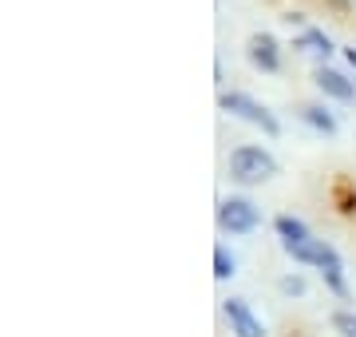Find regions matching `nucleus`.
Masks as SVG:
<instances>
[{"label":"nucleus","instance_id":"1a4fd4ad","mask_svg":"<svg viewBox=\"0 0 356 337\" xmlns=\"http://www.w3.org/2000/svg\"><path fill=\"white\" fill-rule=\"evenodd\" d=\"M273 226H277V234H281V246H285V250L301 246V242H309V238H313L305 222H301V219H293V214H277V219H273Z\"/></svg>","mask_w":356,"mask_h":337},{"label":"nucleus","instance_id":"39448f33","mask_svg":"<svg viewBox=\"0 0 356 337\" xmlns=\"http://www.w3.org/2000/svg\"><path fill=\"white\" fill-rule=\"evenodd\" d=\"M317 270H321L325 285H329L337 298H348V282H344V262H341V254H337V246H332V242H321Z\"/></svg>","mask_w":356,"mask_h":337},{"label":"nucleus","instance_id":"9d476101","mask_svg":"<svg viewBox=\"0 0 356 337\" xmlns=\"http://www.w3.org/2000/svg\"><path fill=\"white\" fill-rule=\"evenodd\" d=\"M301 119H305L309 127L325 131V135H337V116H332V111H325V107H317V104L301 107Z\"/></svg>","mask_w":356,"mask_h":337},{"label":"nucleus","instance_id":"20e7f679","mask_svg":"<svg viewBox=\"0 0 356 337\" xmlns=\"http://www.w3.org/2000/svg\"><path fill=\"white\" fill-rule=\"evenodd\" d=\"M226 318H229L234 337H266V322L250 310V301L245 298H229L226 301Z\"/></svg>","mask_w":356,"mask_h":337},{"label":"nucleus","instance_id":"ddd939ff","mask_svg":"<svg viewBox=\"0 0 356 337\" xmlns=\"http://www.w3.org/2000/svg\"><path fill=\"white\" fill-rule=\"evenodd\" d=\"M281 294H289V298H301V294H305L309 285H305V278H301V274H285V278H281Z\"/></svg>","mask_w":356,"mask_h":337},{"label":"nucleus","instance_id":"7ed1b4c3","mask_svg":"<svg viewBox=\"0 0 356 337\" xmlns=\"http://www.w3.org/2000/svg\"><path fill=\"white\" fill-rule=\"evenodd\" d=\"M218 226H222V230H229V234H250V230H257V226H261V210H257L250 198L229 195V198H222V203H218Z\"/></svg>","mask_w":356,"mask_h":337},{"label":"nucleus","instance_id":"f8f14e48","mask_svg":"<svg viewBox=\"0 0 356 337\" xmlns=\"http://www.w3.org/2000/svg\"><path fill=\"white\" fill-rule=\"evenodd\" d=\"M332 329L341 337H356V313L353 310H337L332 313Z\"/></svg>","mask_w":356,"mask_h":337},{"label":"nucleus","instance_id":"f257e3e1","mask_svg":"<svg viewBox=\"0 0 356 337\" xmlns=\"http://www.w3.org/2000/svg\"><path fill=\"white\" fill-rule=\"evenodd\" d=\"M229 175L242 182V187H254V182H266V179L277 175V159L269 155L266 147L245 143V147H238V151L229 155Z\"/></svg>","mask_w":356,"mask_h":337},{"label":"nucleus","instance_id":"0eeeda50","mask_svg":"<svg viewBox=\"0 0 356 337\" xmlns=\"http://www.w3.org/2000/svg\"><path fill=\"white\" fill-rule=\"evenodd\" d=\"M313 79H317V88L325 91L329 100H341V104H356V84H353L348 76H344V72H337V68H325V64H321Z\"/></svg>","mask_w":356,"mask_h":337},{"label":"nucleus","instance_id":"6e6552de","mask_svg":"<svg viewBox=\"0 0 356 337\" xmlns=\"http://www.w3.org/2000/svg\"><path fill=\"white\" fill-rule=\"evenodd\" d=\"M297 48L301 52H309V56H317V60H329L332 56V40H329V32H321V28H301L297 32Z\"/></svg>","mask_w":356,"mask_h":337},{"label":"nucleus","instance_id":"423d86ee","mask_svg":"<svg viewBox=\"0 0 356 337\" xmlns=\"http://www.w3.org/2000/svg\"><path fill=\"white\" fill-rule=\"evenodd\" d=\"M245 56H250V64L261 68V72H277L281 68V48L269 32H254L250 44H245Z\"/></svg>","mask_w":356,"mask_h":337},{"label":"nucleus","instance_id":"9b49d317","mask_svg":"<svg viewBox=\"0 0 356 337\" xmlns=\"http://www.w3.org/2000/svg\"><path fill=\"white\" fill-rule=\"evenodd\" d=\"M214 278H218V282L234 278V254H229L226 246H218V250H214Z\"/></svg>","mask_w":356,"mask_h":337},{"label":"nucleus","instance_id":"f03ea898","mask_svg":"<svg viewBox=\"0 0 356 337\" xmlns=\"http://www.w3.org/2000/svg\"><path fill=\"white\" fill-rule=\"evenodd\" d=\"M222 111H229V116L245 119V123H254V127H261L273 139V135H281V119L269 111L261 100H254V95H245V91H222Z\"/></svg>","mask_w":356,"mask_h":337},{"label":"nucleus","instance_id":"4468645a","mask_svg":"<svg viewBox=\"0 0 356 337\" xmlns=\"http://www.w3.org/2000/svg\"><path fill=\"white\" fill-rule=\"evenodd\" d=\"M344 60H348V64L356 68V48H344Z\"/></svg>","mask_w":356,"mask_h":337}]
</instances>
